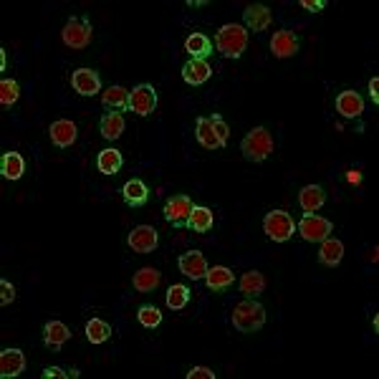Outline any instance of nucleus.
I'll return each instance as SVG.
<instances>
[{
    "label": "nucleus",
    "instance_id": "1",
    "mask_svg": "<svg viewBox=\"0 0 379 379\" xmlns=\"http://www.w3.org/2000/svg\"><path fill=\"white\" fill-rule=\"evenodd\" d=\"M215 49L225 59H241L248 49V28L241 23H225L215 33Z\"/></svg>",
    "mask_w": 379,
    "mask_h": 379
},
{
    "label": "nucleus",
    "instance_id": "2",
    "mask_svg": "<svg viewBox=\"0 0 379 379\" xmlns=\"http://www.w3.org/2000/svg\"><path fill=\"white\" fill-rule=\"evenodd\" d=\"M230 321L238 331L243 334H253V331L263 329L265 324V308L263 303H258L255 299H243V301L235 303L233 313H230Z\"/></svg>",
    "mask_w": 379,
    "mask_h": 379
},
{
    "label": "nucleus",
    "instance_id": "3",
    "mask_svg": "<svg viewBox=\"0 0 379 379\" xmlns=\"http://www.w3.org/2000/svg\"><path fill=\"white\" fill-rule=\"evenodd\" d=\"M241 152H243V157H246L248 162H255V164L265 162V160L271 157V152H273L271 132H268L265 126H255V129H251V132L243 137Z\"/></svg>",
    "mask_w": 379,
    "mask_h": 379
},
{
    "label": "nucleus",
    "instance_id": "4",
    "mask_svg": "<svg viewBox=\"0 0 379 379\" xmlns=\"http://www.w3.org/2000/svg\"><path fill=\"white\" fill-rule=\"evenodd\" d=\"M263 233L273 243H286L296 233V220L286 210H271L263 217Z\"/></svg>",
    "mask_w": 379,
    "mask_h": 379
},
{
    "label": "nucleus",
    "instance_id": "5",
    "mask_svg": "<svg viewBox=\"0 0 379 379\" xmlns=\"http://www.w3.org/2000/svg\"><path fill=\"white\" fill-rule=\"evenodd\" d=\"M94 38V30H91V20L89 16H81V18H68V23L61 30V41L66 43L68 49L81 51L86 49Z\"/></svg>",
    "mask_w": 379,
    "mask_h": 379
},
{
    "label": "nucleus",
    "instance_id": "6",
    "mask_svg": "<svg viewBox=\"0 0 379 379\" xmlns=\"http://www.w3.org/2000/svg\"><path fill=\"white\" fill-rule=\"evenodd\" d=\"M296 230L301 233V238L306 243H321L324 238H329L334 225L326 217L316 215V212H303V217L296 223Z\"/></svg>",
    "mask_w": 379,
    "mask_h": 379
},
{
    "label": "nucleus",
    "instance_id": "7",
    "mask_svg": "<svg viewBox=\"0 0 379 379\" xmlns=\"http://www.w3.org/2000/svg\"><path fill=\"white\" fill-rule=\"evenodd\" d=\"M160 104L157 97V89L152 84H137L129 91V104H126V112H134L137 116H150L152 112Z\"/></svg>",
    "mask_w": 379,
    "mask_h": 379
},
{
    "label": "nucleus",
    "instance_id": "8",
    "mask_svg": "<svg viewBox=\"0 0 379 379\" xmlns=\"http://www.w3.org/2000/svg\"><path fill=\"white\" fill-rule=\"evenodd\" d=\"M195 203L187 195H172V198L164 203V220L169 225H175V228H182L187 225V217L193 212Z\"/></svg>",
    "mask_w": 379,
    "mask_h": 379
},
{
    "label": "nucleus",
    "instance_id": "9",
    "mask_svg": "<svg viewBox=\"0 0 379 379\" xmlns=\"http://www.w3.org/2000/svg\"><path fill=\"white\" fill-rule=\"evenodd\" d=\"M71 86L78 97H97L102 91V76L94 68H76L71 73Z\"/></svg>",
    "mask_w": 379,
    "mask_h": 379
},
{
    "label": "nucleus",
    "instance_id": "10",
    "mask_svg": "<svg viewBox=\"0 0 379 379\" xmlns=\"http://www.w3.org/2000/svg\"><path fill=\"white\" fill-rule=\"evenodd\" d=\"M177 268L190 281H203L205 273H207V260H205V255L200 251H187L177 258Z\"/></svg>",
    "mask_w": 379,
    "mask_h": 379
},
{
    "label": "nucleus",
    "instance_id": "11",
    "mask_svg": "<svg viewBox=\"0 0 379 379\" xmlns=\"http://www.w3.org/2000/svg\"><path fill=\"white\" fill-rule=\"evenodd\" d=\"M126 243H129V248L137 253H152V251H157V246H160V233H157L152 225H137V228L129 233Z\"/></svg>",
    "mask_w": 379,
    "mask_h": 379
},
{
    "label": "nucleus",
    "instance_id": "12",
    "mask_svg": "<svg viewBox=\"0 0 379 379\" xmlns=\"http://www.w3.org/2000/svg\"><path fill=\"white\" fill-rule=\"evenodd\" d=\"M271 54L276 59H291V56L299 54V36H296L294 30H276L271 36Z\"/></svg>",
    "mask_w": 379,
    "mask_h": 379
},
{
    "label": "nucleus",
    "instance_id": "13",
    "mask_svg": "<svg viewBox=\"0 0 379 379\" xmlns=\"http://www.w3.org/2000/svg\"><path fill=\"white\" fill-rule=\"evenodd\" d=\"M212 76V66L207 59H190L182 66V78H185V84L190 86H203L207 84Z\"/></svg>",
    "mask_w": 379,
    "mask_h": 379
},
{
    "label": "nucleus",
    "instance_id": "14",
    "mask_svg": "<svg viewBox=\"0 0 379 379\" xmlns=\"http://www.w3.org/2000/svg\"><path fill=\"white\" fill-rule=\"evenodd\" d=\"M51 134V142H54L59 150H68L78 139V126L73 124L71 119H56L49 129Z\"/></svg>",
    "mask_w": 379,
    "mask_h": 379
},
{
    "label": "nucleus",
    "instance_id": "15",
    "mask_svg": "<svg viewBox=\"0 0 379 379\" xmlns=\"http://www.w3.org/2000/svg\"><path fill=\"white\" fill-rule=\"evenodd\" d=\"M25 354L20 349H3L0 351V377L3 379H16L23 374L25 369Z\"/></svg>",
    "mask_w": 379,
    "mask_h": 379
},
{
    "label": "nucleus",
    "instance_id": "16",
    "mask_svg": "<svg viewBox=\"0 0 379 379\" xmlns=\"http://www.w3.org/2000/svg\"><path fill=\"white\" fill-rule=\"evenodd\" d=\"M243 20H246V28H251L253 33H263V30L271 28L273 23V13L271 8L265 6H248L246 13H243Z\"/></svg>",
    "mask_w": 379,
    "mask_h": 379
},
{
    "label": "nucleus",
    "instance_id": "17",
    "mask_svg": "<svg viewBox=\"0 0 379 379\" xmlns=\"http://www.w3.org/2000/svg\"><path fill=\"white\" fill-rule=\"evenodd\" d=\"M205 283H207V291H215V294H225L235 283V273L230 271L228 265H212L205 273Z\"/></svg>",
    "mask_w": 379,
    "mask_h": 379
},
{
    "label": "nucleus",
    "instance_id": "18",
    "mask_svg": "<svg viewBox=\"0 0 379 379\" xmlns=\"http://www.w3.org/2000/svg\"><path fill=\"white\" fill-rule=\"evenodd\" d=\"M337 112L344 119H356V116L364 114V99L356 94V91H342L337 97Z\"/></svg>",
    "mask_w": 379,
    "mask_h": 379
},
{
    "label": "nucleus",
    "instance_id": "19",
    "mask_svg": "<svg viewBox=\"0 0 379 379\" xmlns=\"http://www.w3.org/2000/svg\"><path fill=\"white\" fill-rule=\"evenodd\" d=\"M71 339V329H68L64 321H49V324L43 326V342H46V347L54 351H59L64 344Z\"/></svg>",
    "mask_w": 379,
    "mask_h": 379
},
{
    "label": "nucleus",
    "instance_id": "20",
    "mask_svg": "<svg viewBox=\"0 0 379 379\" xmlns=\"http://www.w3.org/2000/svg\"><path fill=\"white\" fill-rule=\"evenodd\" d=\"M121 195H124V203L129 205V207H145L147 200H150V187L139 180V177H134V180L124 182Z\"/></svg>",
    "mask_w": 379,
    "mask_h": 379
},
{
    "label": "nucleus",
    "instance_id": "21",
    "mask_svg": "<svg viewBox=\"0 0 379 379\" xmlns=\"http://www.w3.org/2000/svg\"><path fill=\"white\" fill-rule=\"evenodd\" d=\"M25 172V160L20 152H6V155L0 157V175L6 177V180L16 182L20 180Z\"/></svg>",
    "mask_w": 379,
    "mask_h": 379
},
{
    "label": "nucleus",
    "instance_id": "22",
    "mask_svg": "<svg viewBox=\"0 0 379 379\" xmlns=\"http://www.w3.org/2000/svg\"><path fill=\"white\" fill-rule=\"evenodd\" d=\"M160 283H162V273L157 271V268H152V265L139 268V271L134 273V278H132L134 291H139V294H152V291H155Z\"/></svg>",
    "mask_w": 379,
    "mask_h": 379
},
{
    "label": "nucleus",
    "instance_id": "23",
    "mask_svg": "<svg viewBox=\"0 0 379 379\" xmlns=\"http://www.w3.org/2000/svg\"><path fill=\"white\" fill-rule=\"evenodd\" d=\"M124 129H126V124H124L121 112H107V114L102 116V121H99V132H102V137L109 139V142L119 139L121 134H124Z\"/></svg>",
    "mask_w": 379,
    "mask_h": 379
},
{
    "label": "nucleus",
    "instance_id": "24",
    "mask_svg": "<svg viewBox=\"0 0 379 379\" xmlns=\"http://www.w3.org/2000/svg\"><path fill=\"white\" fill-rule=\"evenodd\" d=\"M344 258V243L337 241V238H324L321 241V248H319V263L321 265H329V268H334V265H339Z\"/></svg>",
    "mask_w": 379,
    "mask_h": 379
},
{
    "label": "nucleus",
    "instance_id": "25",
    "mask_svg": "<svg viewBox=\"0 0 379 379\" xmlns=\"http://www.w3.org/2000/svg\"><path fill=\"white\" fill-rule=\"evenodd\" d=\"M212 225H215V215H212L210 207L205 205H195L190 217H187V228L195 230V233H210Z\"/></svg>",
    "mask_w": 379,
    "mask_h": 379
},
{
    "label": "nucleus",
    "instance_id": "26",
    "mask_svg": "<svg viewBox=\"0 0 379 379\" xmlns=\"http://www.w3.org/2000/svg\"><path fill=\"white\" fill-rule=\"evenodd\" d=\"M195 137H198V142L205 147V150H223L220 147V139H217L215 134V126H212L210 116H200L198 121H195Z\"/></svg>",
    "mask_w": 379,
    "mask_h": 379
},
{
    "label": "nucleus",
    "instance_id": "27",
    "mask_svg": "<svg viewBox=\"0 0 379 379\" xmlns=\"http://www.w3.org/2000/svg\"><path fill=\"white\" fill-rule=\"evenodd\" d=\"M326 203V193L321 190V185H306L299 193V205H301L303 212H316L321 210Z\"/></svg>",
    "mask_w": 379,
    "mask_h": 379
},
{
    "label": "nucleus",
    "instance_id": "28",
    "mask_svg": "<svg viewBox=\"0 0 379 379\" xmlns=\"http://www.w3.org/2000/svg\"><path fill=\"white\" fill-rule=\"evenodd\" d=\"M97 167L102 175H116L124 167V157L119 150H102L97 157Z\"/></svg>",
    "mask_w": 379,
    "mask_h": 379
},
{
    "label": "nucleus",
    "instance_id": "29",
    "mask_svg": "<svg viewBox=\"0 0 379 379\" xmlns=\"http://www.w3.org/2000/svg\"><path fill=\"white\" fill-rule=\"evenodd\" d=\"M265 291V276L260 271H246L241 276V294L246 299H255Z\"/></svg>",
    "mask_w": 379,
    "mask_h": 379
},
{
    "label": "nucleus",
    "instance_id": "30",
    "mask_svg": "<svg viewBox=\"0 0 379 379\" xmlns=\"http://www.w3.org/2000/svg\"><path fill=\"white\" fill-rule=\"evenodd\" d=\"M185 51L190 54V59H207L212 54V43L205 33H193V36H187Z\"/></svg>",
    "mask_w": 379,
    "mask_h": 379
},
{
    "label": "nucleus",
    "instance_id": "31",
    "mask_svg": "<svg viewBox=\"0 0 379 379\" xmlns=\"http://www.w3.org/2000/svg\"><path fill=\"white\" fill-rule=\"evenodd\" d=\"M102 104L107 109H116V112H126V104H129V89L124 86H109L102 94Z\"/></svg>",
    "mask_w": 379,
    "mask_h": 379
},
{
    "label": "nucleus",
    "instance_id": "32",
    "mask_svg": "<svg viewBox=\"0 0 379 379\" xmlns=\"http://www.w3.org/2000/svg\"><path fill=\"white\" fill-rule=\"evenodd\" d=\"M84 331H86V339H89V344H94V347L109 342V337H112V326H109L104 319H89V321H86Z\"/></svg>",
    "mask_w": 379,
    "mask_h": 379
},
{
    "label": "nucleus",
    "instance_id": "33",
    "mask_svg": "<svg viewBox=\"0 0 379 379\" xmlns=\"http://www.w3.org/2000/svg\"><path fill=\"white\" fill-rule=\"evenodd\" d=\"M190 289L187 286H182V283H175V286H169V291H167V306H169V311H182V308H187V303H190Z\"/></svg>",
    "mask_w": 379,
    "mask_h": 379
},
{
    "label": "nucleus",
    "instance_id": "34",
    "mask_svg": "<svg viewBox=\"0 0 379 379\" xmlns=\"http://www.w3.org/2000/svg\"><path fill=\"white\" fill-rule=\"evenodd\" d=\"M20 97V86L16 78H3L0 81V107H13Z\"/></svg>",
    "mask_w": 379,
    "mask_h": 379
},
{
    "label": "nucleus",
    "instance_id": "35",
    "mask_svg": "<svg viewBox=\"0 0 379 379\" xmlns=\"http://www.w3.org/2000/svg\"><path fill=\"white\" fill-rule=\"evenodd\" d=\"M137 319L145 329H157V326L162 324V311H160L157 306H147L145 303V306H139Z\"/></svg>",
    "mask_w": 379,
    "mask_h": 379
},
{
    "label": "nucleus",
    "instance_id": "36",
    "mask_svg": "<svg viewBox=\"0 0 379 379\" xmlns=\"http://www.w3.org/2000/svg\"><path fill=\"white\" fill-rule=\"evenodd\" d=\"M41 377L43 379H54V377H61V379H78L81 377V372H78V369H64V367H46L41 372Z\"/></svg>",
    "mask_w": 379,
    "mask_h": 379
},
{
    "label": "nucleus",
    "instance_id": "37",
    "mask_svg": "<svg viewBox=\"0 0 379 379\" xmlns=\"http://www.w3.org/2000/svg\"><path fill=\"white\" fill-rule=\"evenodd\" d=\"M210 121H212V126H215V134H217V139H220V147H225L230 142V129H228V124H225V119L220 114H212Z\"/></svg>",
    "mask_w": 379,
    "mask_h": 379
},
{
    "label": "nucleus",
    "instance_id": "38",
    "mask_svg": "<svg viewBox=\"0 0 379 379\" xmlns=\"http://www.w3.org/2000/svg\"><path fill=\"white\" fill-rule=\"evenodd\" d=\"M13 301H16V286L8 278H0V306H8Z\"/></svg>",
    "mask_w": 379,
    "mask_h": 379
},
{
    "label": "nucleus",
    "instance_id": "39",
    "mask_svg": "<svg viewBox=\"0 0 379 379\" xmlns=\"http://www.w3.org/2000/svg\"><path fill=\"white\" fill-rule=\"evenodd\" d=\"M187 379H215V372L210 367H193L187 372Z\"/></svg>",
    "mask_w": 379,
    "mask_h": 379
},
{
    "label": "nucleus",
    "instance_id": "40",
    "mask_svg": "<svg viewBox=\"0 0 379 379\" xmlns=\"http://www.w3.org/2000/svg\"><path fill=\"white\" fill-rule=\"evenodd\" d=\"M301 8H306L308 13H321L326 8V0H301Z\"/></svg>",
    "mask_w": 379,
    "mask_h": 379
},
{
    "label": "nucleus",
    "instance_id": "41",
    "mask_svg": "<svg viewBox=\"0 0 379 379\" xmlns=\"http://www.w3.org/2000/svg\"><path fill=\"white\" fill-rule=\"evenodd\" d=\"M369 97H372L374 104H379V78L372 76V81H369Z\"/></svg>",
    "mask_w": 379,
    "mask_h": 379
},
{
    "label": "nucleus",
    "instance_id": "42",
    "mask_svg": "<svg viewBox=\"0 0 379 379\" xmlns=\"http://www.w3.org/2000/svg\"><path fill=\"white\" fill-rule=\"evenodd\" d=\"M347 180H349L351 185H359V182H361V172H356V169H354V172H347Z\"/></svg>",
    "mask_w": 379,
    "mask_h": 379
},
{
    "label": "nucleus",
    "instance_id": "43",
    "mask_svg": "<svg viewBox=\"0 0 379 379\" xmlns=\"http://www.w3.org/2000/svg\"><path fill=\"white\" fill-rule=\"evenodd\" d=\"M8 68V51L0 49V71H6Z\"/></svg>",
    "mask_w": 379,
    "mask_h": 379
}]
</instances>
